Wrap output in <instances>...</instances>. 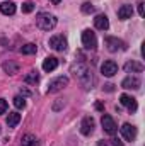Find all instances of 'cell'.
I'll use <instances>...</instances> for the list:
<instances>
[{
    "label": "cell",
    "mask_w": 145,
    "mask_h": 146,
    "mask_svg": "<svg viewBox=\"0 0 145 146\" xmlns=\"http://www.w3.org/2000/svg\"><path fill=\"white\" fill-rule=\"evenodd\" d=\"M82 44L85 49H96L97 48V37L91 29H85L82 33Z\"/></svg>",
    "instance_id": "3957f363"
},
{
    "label": "cell",
    "mask_w": 145,
    "mask_h": 146,
    "mask_svg": "<svg viewBox=\"0 0 145 146\" xmlns=\"http://www.w3.org/2000/svg\"><path fill=\"white\" fill-rule=\"evenodd\" d=\"M121 87L123 88H133V90H137V88H140V78H137V76H126L121 82Z\"/></svg>",
    "instance_id": "4fadbf2b"
},
{
    "label": "cell",
    "mask_w": 145,
    "mask_h": 146,
    "mask_svg": "<svg viewBox=\"0 0 145 146\" xmlns=\"http://www.w3.org/2000/svg\"><path fill=\"white\" fill-rule=\"evenodd\" d=\"M94 27H96V29H99V31H106V29L109 27L108 17H106L104 14L96 15V19H94Z\"/></svg>",
    "instance_id": "7c38bea8"
},
{
    "label": "cell",
    "mask_w": 145,
    "mask_h": 146,
    "mask_svg": "<svg viewBox=\"0 0 145 146\" xmlns=\"http://www.w3.org/2000/svg\"><path fill=\"white\" fill-rule=\"evenodd\" d=\"M0 12L5 15H14L15 14V3L14 2H2L0 3Z\"/></svg>",
    "instance_id": "2e32d148"
},
{
    "label": "cell",
    "mask_w": 145,
    "mask_h": 146,
    "mask_svg": "<svg viewBox=\"0 0 145 146\" xmlns=\"http://www.w3.org/2000/svg\"><path fill=\"white\" fill-rule=\"evenodd\" d=\"M121 136L126 139V141H133L135 138H137V127L135 126H132V124H123L121 126Z\"/></svg>",
    "instance_id": "8fae6325"
},
{
    "label": "cell",
    "mask_w": 145,
    "mask_h": 146,
    "mask_svg": "<svg viewBox=\"0 0 145 146\" xmlns=\"http://www.w3.org/2000/svg\"><path fill=\"white\" fill-rule=\"evenodd\" d=\"M144 5H145V2L144 0H140V2H138V15H140V17H144V14H145Z\"/></svg>",
    "instance_id": "484cf974"
},
{
    "label": "cell",
    "mask_w": 145,
    "mask_h": 146,
    "mask_svg": "<svg viewBox=\"0 0 145 146\" xmlns=\"http://www.w3.org/2000/svg\"><path fill=\"white\" fill-rule=\"evenodd\" d=\"M36 24L38 27L43 29V31H51L56 26V17L50 15V14H39L36 17Z\"/></svg>",
    "instance_id": "7a4b0ae2"
},
{
    "label": "cell",
    "mask_w": 145,
    "mask_h": 146,
    "mask_svg": "<svg viewBox=\"0 0 145 146\" xmlns=\"http://www.w3.org/2000/svg\"><path fill=\"white\" fill-rule=\"evenodd\" d=\"M68 85V78L67 76H58V78H55V80H51L50 82V85H48V94H55V92H60L63 87H67Z\"/></svg>",
    "instance_id": "8992f818"
},
{
    "label": "cell",
    "mask_w": 145,
    "mask_h": 146,
    "mask_svg": "<svg viewBox=\"0 0 145 146\" xmlns=\"http://www.w3.org/2000/svg\"><path fill=\"white\" fill-rule=\"evenodd\" d=\"M101 73H103L104 76H114V75L118 73V65H116L113 60H108V61H104V63L101 65Z\"/></svg>",
    "instance_id": "30bf717a"
},
{
    "label": "cell",
    "mask_w": 145,
    "mask_h": 146,
    "mask_svg": "<svg viewBox=\"0 0 145 146\" xmlns=\"http://www.w3.org/2000/svg\"><path fill=\"white\" fill-rule=\"evenodd\" d=\"M5 110H7V102L3 99H0V115L5 114Z\"/></svg>",
    "instance_id": "4316f807"
},
{
    "label": "cell",
    "mask_w": 145,
    "mask_h": 146,
    "mask_svg": "<svg viewBox=\"0 0 145 146\" xmlns=\"http://www.w3.org/2000/svg\"><path fill=\"white\" fill-rule=\"evenodd\" d=\"M113 146H123V143L119 141V139H113V143H111Z\"/></svg>",
    "instance_id": "f546056e"
},
{
    "label": "cell",
    "mask_w": 145,
    "mask_h": 146,
    "mask_svg": "<svg viewBox=\"0 0 145 146\" xmlns=\"http://www.w3.org/2000/svg\"><path fill=\"white\" fill-rule=\"evenodd\" d=\"M21 122V114L19 112H9L7 115V126L9 127H15Z\"/></svg>",
    "instance_id": "d6986e66"
},
{
    "label": "cell",
    "mask_w": 145,
    "mask_h": 146,
    "mask_svg": "<svg viewBox=\"0 0 145 146\" xmlns=\"http://www.w3.org/2000/svg\"><path fill=\"white\" fill-rule=\"evenodd\" d=\"M96 109L97 110H104V106H103L101 102H96Z\"/></svg>",
    "instance_id": "4dcf8cb0"
},
{
    "label": "cell",
    "mask_w": 145,
    "mask_h": 146,
    "mask_svg": "<svg viewBox=\"0 0 145 146\" xmlns=\"http://www.w3.org/2000/svg\"><path fill=\"white\" fill-rule=\"evenodd\" d=\"M56 66H58V58H55V56H48L43 61V70L44 72H53Z\"/></svg>",
    "instance_id": "9a60e30c"
},
{
    "label": "cell",
    "mask_w": 145,
    "mask_h": 146,
    "mask_svg": "<svg viewBox=\"0 0 145 146\" xmlns=\"http://www.w3.org/2000/svg\"><path fill=\"white\" fill-rule=\"evenodd\" d=\"M62 106H63V100H62V99H58V102L53 106V110H60V107H62Z\"/></svg>",
    "instance_id": "83f0119b"
},
{
    "label": "cell",
    "mask_w": 145,
    "mask_h": 146,
    "mask_svg": "<svg viewBox=\"0 0 145 146\" xmlns=\"http://www.w3.org/2000/svg\"><path fill=\"white\" fill-rule=\"evenodd\" d=\"M132 15H133V7L132 5H121L118 9V19L126 21V19H132Z\"/></svg>",
    "instance_id": "5bb4252c"
},
{
    "label": "cell",
    "mask_w": 145,
    "mask_h": 146,
    "mask_svg": "<svg viewBox=\"0 0 145 146\" xmlns=\"http://www.w3.org/2000/svg\"><path fill=\"white\" fill-rule=\"evenodd\" d=\"M36 51H38V46L33 44V42H28V44H24V46L21 48V53H22V54H34Z\"/></svg>",
    "instance_id": "44dd1931"
},
{
    "label": "cell",
    "mask_w": 145,
    "mask_h": 146,
    "mask_svg": "<svg viewBox=\"0 0 145 146\" xmlns=\"http://www.w3.org/2000/svg\"><path fill=\"white\" fill-rule=\"evenodd\" d=\"M21 94H22V95H26V97H28V95H31V92H29V90H26V88H21Z\"/></svg>",
    "instance_id": "1f68e13d"
},
{
    "label": "cell",
    "mask_w": 145,
    "mask_h": 146,
    "mask_svg": "<svg viewBox=\"0 0 145 146\" xmlns=\"http://www.w3.org/2000/svg\"><path fill=\"white\" fill-rule=\"evenodd\" d=\"M50 46L56 51H65L67 49V39L62 36V34H56V36L50 37Z\"/></svg>",
    "instance_id": "52a82bcc"
},
{
    "label": "cell",
    "mask_w": 145,
    "mask_h": 146,
    "mask_svg": "<svg viewBox=\"0 0 145 146\" xmlns=\"http://www.w3.org/2000/svg\"><path fill=\"white\" fill-rule=\"evenodd\" d=\"M3 72H7L9 75H15V73H19V63H14V61H9V63H3Z\"/></svg>",
    "instance_id": "ffe728a7"
},
{
    "label": "cell",
    "mask_w": 145,
    "mask_h": 146,
    "mask_svg": "<svg viewBox=\"0 0 145 146\" xmlns=\"http://www.w3.org/2000/svg\"><path fill=\"white\" fill-rule=\"evenodd\" d=\"M104 90H106V92H113V90H114V85H113V83H108V85H104Z\"/></svg>",
    "instance_id": "f1b7e54d"
},
{
    "label": "cell",
    "mask_w": 145,
    "mask_h": 146,
    "mask_svg": "<svg viewBox=\"0 0 145 146\" xmlns=\"http://www.w3.org/2000/svg\"><path fill=\"white\" fill-rule=\"evenodd\" d=\"M21 146H39V141L34 134H24L21 139Z\"/></svg>",
    "instance_id": "e0dca14e"
},
{
    "label": "cell",
    "mask_w": 145,
    "mask_h": 146,
    "mask_svg": "<svg viewBox=\"0 0 145 146\" xmlns=\"http://www.w3.org/2000/svg\"><path fill=\"white\" fill-rule=\"evenodd\" d=\"M125 70L130 73H140V72H144V65L142 63H138V61H128L126 65H125Z\"/></svg>",
    "instance_id": "ac0fdd59"
},
{
    "label": "cell",
    "mask_w": 145,
    "mask_h": 146,
    "mask_svg": "<svg viewBox=\"0 0 145 146\" xmlns=\"http://www.w3.org/2000/svg\"><path fill=\"white\" fill-rule=\"evenodd\" d=\"M70 72L84 83V85H89V80H91V73H89V68H87V65H84V63H75L72 65V70Z\"/></svg>",
    "instance_id": "6da1fadb"
},
{
    "label": "cell",
    "mask_w": 145,
    "mask_h": 146,
    "mask_svg": "<svg viewBox=\"0 0 145 146\" xmlns=\"http://www.w3.org/2000/svg\"><path fill=\"white\" fill-rule=\"evenodd\" d=\"M50 2H51V3H55V5H58V3H60L62 0H50Z\"/></svg>",
    "instance_id": "d6a6232c"
},
{
    "label": "cell",
    "mask_w": 145,
    "mask_h": 146,
    "mask_svg": "<svg viewBox=\"0 0 145 146\" xmlns=\"http://www.w3.org/2000/svg\"><path fill=\"white\" fill-rule=\"evenodd\" d=\"M119 102H121V106L123 107H126L130 114H133L135 110L138 109V104H137V100L133 99V97H130V95H126V94H123L121 97H119Z\"/></svg>",
    "instance_id": "ba28073f"
},
{
    "label": "cell",
    "mask_w": 145,
    "mask_h": 146,
    "mask_svg": "<svg viewBox=\"0 0 145 146\" xmlns=\"http://www.w3.org/2000/svg\"><path fill=\"white\" fill-rule=\"evenodd\" d=\"M94 119L91 117V115H85L84 119H82V124H80V133L84 134V136H89V134H92V131H94Z\"/></svg>",
    "instance_id": "9c48e42d"
},
{
    "label": "cell",
    "mask_w": 145,
    "mask_h": 146,
    "mask_svg": "<svg viewBox=\"0 0 145 146\" xmlns=\"http://www.w3.org/2000/svg\"><path fill=\"white\" fill-rule=\"evenodd\" d=\"M14 106H15V109H24V107H26V99H24L22 95L14 97Z\"/></svg>",
    "instance_id": "603a6c76"
},
{
    "label": "cell",
    "mask_w": 145,
    "mask_h": 146,
    "mask_svg": "<svg viewBox=\"0 0 145 146\" xmlns=\"http://www.w3.org/2000/svg\"><path fill=\"white\" fill-rule=\"evenodd\" d=\"M104 42H106V46H108V49L111 51V53H116V51H123V49H126V42L121 41V39H118V37L108 36L106 39H104Z\"/></svg>",
    "instance_id": "277c9868"
},
{
    "label": "cell",
    "mask_w": 145,
    "mask_h": 146,
    "mask_svg": "<svg viewBox=\"0 0 145 146\" xmlns=\"http://www.w3.org/2000/svg\"><path fill=\"white\" fill-rule=\"evenodd\" d=\"M101 124H103V131L109 134V136H113V134H116V131H118V127H116V122H114V119L108 115V114H104L103 115V119H101Z\"/></svg>",
    "instance_id": "5b68a950"
},
{
    "label": "cell",
    "mask_w": 145,
    "mask_h": 146,
    "mask_svg": "<svg viewBox=\"0 0 145 146\" xmlns=\"http://www.w3.org/2000/svg\"><path fill=\"white\" fill-rule=\"evenodd\" d=\"M24 82L26 83H29V85H36L38 82H39V75H38V72H29L26 76H24Z\"/></svg>",
    "instance_id": "7402d4cb"
},
{
    "label": "cell",
    "mask_w": 145,
    "mask_h": 146,
    "mask_svg": "<svg viewBox=\"0 0 145 146\" xmlns=\"http://www.w3.org/2000/svg\"><path fill=\"white\" fill-rule=\"evenodd\" d=\"M80 10H82L84 14H92V12H94V5H92L91 2H85V3H82Z\"/></svg>",
    "instance_id": "cb8c5ba5"
},
{
    "label": "cell",
    "mask_w": 145,
    "mask_h": 146,
    "mask_svg": "<svg viewBox=\"0 0 145 146\" xmlns=\"http://www.w3.org/2000/svg\"><path fill=\"white\" fill-rule=\"evenodd\" d=\"M34 10V3L33 2H26V3H22V12L24 14H31Z\"/></svg>",
    "instance_id": "d4e9b609"
}]
</instances>
